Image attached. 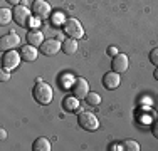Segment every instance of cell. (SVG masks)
Here are the masks:
<instances>
[{
  "label": "cell",
  "instance_id": "obj_14",
  "mask_svg": "<svg viewBox=\"0 0 158 151\" xmlns=\"http://www.w3.org/2000/svg\"><path fill=\"white\" fill-rule=\"evenodd\" d=\"M62 108L66 109V111L69 112H77L79 108H81V104H79V97L76 96H67L62 99Z\"/></svg>",
  "mask_w": 158,
  "mask_h": 151
},
{
  "label": "cell",
  "instance_id": "obj_5",
  "mask_svg": "<svg viewBox=\"0 0 158 151\" xmlns=\"http://www.w3.org/2000/svg\"><path fill=\"white\" fill-rule=\"evenodd\" d=\"M71 92L79 99H84L89 92V82L84 77H76L73 81V86H71Z\"/></svg>",
  "mask_w": 158,
  "mask_h": 151
},
{
  "label": "cell",
  "instance_id": "obj_3",
  "mask_svg": "<svg viewBox=\"0 0 158 151\" xmlns=\"http://www.w3.org/2000/svg\"><path fill=\"white\" fill-rule=\"evenodd\" d=\"M77 123L79 126L82 128L84 131H96L99 128V119L96 118V114H93L91 111H84V112H79L77 116Z\"/></svg>",
  "mask_w": 158,
  "mask_h": 151
},
{
  "label": "cell",
  "instance_id": "obj_15",
  "mask_svg": "<svg viewBox=\"0 0 158 151\" xmlns=\"http://www.w3.org/2000/svg\"><path fill=\"white\" fill-rule=\"evenodd\" d=\"M62 51H64V54H67V55H73V54H76L77 52V40L76 39H66L64 40V44H62Z\"/></svg>",
  "mask_w": 158,
  "mask_h": 151
},
{
  "label": "cell",
  "instance_id": "obj_2",
  "mask_svg": "<svg viewBox=\"0 0 158 151\" xmlns=\"http://www.w3.org/2000/svg\"><path fill=\"white\" fill-rule=\"evenodd\" d=\"M62 29H64V32H66V35L71 37V39L79 40V39L84 37V27H82V24L77 20V18H74V17L66 18L64 24H62Z\"/></svg>",
  "mask_w": 158,
  "mask_h": 151
},
{
  "label": "cell",
  "instance_id": "obj_25",
  "mask_svg": "<svg viewBox=\"0 0 158 151\" xmlns=\"http://www.w3.org/2000/svg\"><path fill=\"white\" fill-rule=\"evenodd\" d=\"M61 20H62V15H61V14H57V15L54 17V24H59Z\"/></svg>",
  "mask_w": 158,
  "mask_h": 151
},
{
  "label": "cell",
  "instance_id": "obj_23",
  "mask_svg": "<svg viewBox=\"0 0 158 151\" xmlns=\"http://www.w3.org/2000/svg\"><path fill=\"white\" fill-rule=\"evenodd\" d=\"M110 149H111V151H116V149H118V151H121V149H125V146H123V143H121V145L114 143V145H111V146H110Z\"/></svg>",
  "mask_w": 158,
  "mask_h": 151
},
{
  "label": "cell",
  "instance_id": "obj_12",
  "mask_svg": "<svg viewBox=\"0 0 158 151\" xmlns=\"http://www.w3.org/2000/svg\"><path fill=\"white\" fill-rule=\"evenodd\" d=\"M25 40H27V44L34 45V47H40L46 39H44V34L39 29H31L27 32V35H25Z\"/></svg>",
  "mask_w": 158,
  "mask_h": 151
},
{
  "label": "cell",
  "instance_id": "obj_24",
  "mask_svg": "<svg viewBox=\"0 0 158 151\" xmlns=\"http://www.w3.org/2000/svg\"><path fill=\"white\" fill-rule=\"evenodd\" d=\"M108 54L114 57V55L118 54V47H114V45H111V47H108Z\"/></svg>",
  "mask_w": 158,
  "mask_h": 151
},
{
  "label": "cell",
  "instance_id": "obj_6",
  "mask_svg": "<svg viewBox=\"0 0 158 151\" xmlns=\"http://www.w3.org/2000/svg\"><path fill=\"white\" fill-rule=\"evenodd\" d=\"M12 14H14V20H15L19 25L27 27V25L31 24V12H29L27 7H24V5H20V3H19V5L14 7Z\"/></svg>",
  "mask_w": 158,
  "mask_h": 151
},
{
  "label": "cell",
  "instance_id": "obj_4",
  "mask_svg": "<svg viewBox=\"0 0 158 151\" xmlns=\"http://www.w3.org/2000/svg\"><path fill=\"white\" fill-rule=\"evenodd\" d=\"M20 52H15V49H12V51H5V54L2 55V67L7 71H14L19 67V64H20Z\"/></svg>",
  "mask_w": 158,
  "mask_h": 151
},
{
  "label": "cell",
  "instance_id": "obj_17",
  "mask_svg": "<svg viewBox=\"0 0 158 151\" xmlns=\"http://www.w3.org/2000/svg\"><path fill=\"white\" fill-rule=\"evenodd\" d=\"M84 101L88 103V106H99L101 104V96L98 92H93V91H89L88 96L84 97Z\"/></svg>",
  "mask_w": 158,
  "mask_h": 151
},
{
  "label": "cell",
  "instance_id": "obj_11",
  "mask_svg": "<svg viewBox=\"0 0 158 151\" xmlns=\"http://www.w3.org/2000/svg\"><path fill=\"white\" fill-rule=\"evenodd\" d=\"M119 84H121V77H119V72H114V71H110V72H106L104 74V77H103V86L106 89H116V88H119Z\"/></svg>",
  "mask_w": 158,
  "mask_h": 151
},
{
  "label": "cell",
  "instance_id": "obj_10",
  "mask_svg": "<svg viewBox=\"0 0 158 151\" xmlns=\"http://www.w3.org/2000/svg\"><path fill=\"white\" fill-rule=\"evenodd\" d=\"M61 49H62V44L57 39H49V40H44L42 45L39 47V51L44 55H56Z\"/></svg>",
  "mask_w": 158,
  "mask_h": 151
},
{
  "label": "cell",
  "instance_id": "obj_20",
  "mask_svg": "<svg viewBox=\"0 0 158 151\" xmlns=\"http://www.w3.org/2000/svg\"><path fill=\"white\" fill-rule=\"evenodd\" d=\"M150 62L155 67H158V47H155L152 52H150Z\"/></svg>",
  "mask_w": 158,
  "mask_h": 151
},
{
  "label": "cell",
  "instance_id": "obj_27",
  "mask_svg": "<svg viewBox=\"0 0 158 151\" xmlns=\"http://www.w3.org/2000/svg\"><path fill=\"white\" fill-rule=\"evenodd\" d=\"M0 138H2V139H5V138H7V131H5V129L0 131Z\"/></svg>",
  "mask_w": 158,
  "mask_h": 151
},
{
  "label": "cell",
  "instance_id": "obj_8",
  "mask_svg": "<svg viewBox=\"0 0 158 151\" xmlns=\"http://www.w3.org/2000/svg\"><path fill=\"white\" fill-rule=\"evenodd\" d=\"M32 12L37 18H47L51 17V3L47 0H34L32 3Z\"/></svg>",
  "mask_w": 158,
  "mask_h": 151
},
{
  "label": "cell",
  "instance_id": "obj_7",
  "mask_svg": "<svg viewBox=\"0 0 158 151\" xmlns=\"http://www.w3.org/2000/svg\"><path fill=\"white\" fill-rule=\"evenodd\" d=\"M19 44H20V37H19V34L14 32V30H10L9 34H5V35L0 39V49H2L3 52L15 49Z\"/></svg>",
  "mask_w": 158,
  "mask_h": 151
},
{
  "label": "cell",
  "instance_id": "obj_13",
  "mask_svg": "<svg viewBox=\"0 0 158 151\" xmlns=\"http://www.w3.org/2000/svg\"><path fill=\"white\" fill-rule=\"evenodd\" d=\"M20 55H22V59H24L25 62H34V60L37 59V47H34V45H31V44L22 45Z\"/></svg>",
  "mask_w": 158,
  "mask_h": 151
},
{
  "label": "cell",
  "instance_id": "obj_22",
  "mask_svg": "<svg viewBox=\"0 0 158 151\" xmlns=\"http://www.w3.org/2000/svg\"><path fill=\"white\" fill-rule=\"evenodd\" d=\"M152 134L158 139V121H155V123H153V126H152Z\"/></svg>",
  "mask_w": 158,
  "mask_h": 151
},
{
  "label": "cell",
  "instance_id": "obj_21",
  "mask_svg": "<svg viewBox=\"0 0 158 151\" xmlns=\"http://www.w3.org/2000/svg\"><path fill=\"white\" fill-rule=\"evenodd\" d=\"M9 79H10V71H7L2 67V71H0V81L5 82V81H9Z\"/></svg>",
  "mask_w": 158,
  "mask_h": 151
},
{
  "label": "cell",
  "instance_id": "obj_18",
  "mask_svg": "<svg viewBox=\"0 0 158 151\" xmlns=\"http://www.w3.org/2000/svg\"><path fill=\"white\" fill-rule=\"evenodd\" d=\"M14 18V14L10 12V9H0V24L7 25Z\"/></svg>",
  "mask_w": 158,
  "mask_h": 151
},
{
  "label": "cell",
  "instance_id": "obj_19",
  "mask_svg": "<svg viewBox=\"0 0 158 151\" xmlns=\"http://www.w3.org/2000/svg\"><path fill=\"white\" fill-rule=\"evenodd\" d=\"M123 146H125L126 151H140L141 149L140 143L133 141V139H126V141H123Z\"/></svg>",
  "mask_w": 158,
  "mask_h": 151
},
{
  "label": "cell",
  "instance_id": "obj_1",
  "mask_svg": "<svg viewBox=\"0 0 158 151\" xmlns=\"http://www.w3.org/2000/svg\"><path fill=\"white\" fill-rule=\"evenodd\" d=\"M32 96L39 104L47 106V104L52 103L54 91H52V88L47 84V82H42V79H37L35 86H34V89H32Z\"/></svg>",
  "mask_w": 158,
  "mask_h": 151
},
{
  "label": "cell",
  "instance_id": "obj_28",
  "mask_svg": "<svg viewBox=\"0 0 158 151\" xmlns=\"http://www.w3.org/2000/svg\"><path fill=\"white\" fill-rule=\"evenodd\" d=\"M153 77H155L156 81H158V67H156V69H155V72H153Z\"/></svg>",
  "mask_w": 158,
  "mask_h": 151
},
{
  "label": "cell",
  "instance_id": "obj_16",
  "mask_svg": "<svg viewBox=\"0 0 158 151\" xmlns=\"http://www.w3.org/2000/svg\"><path fill=\"white\" fill-rule=\"evenodd\" d=\"M34 151H51V141L47 138H37L32 145Z\"/></svg>",
  "mask_w": 158,
  "mask_h": 151
},
{
  "label": "cell",
  "instance_id": "obj_9",
  "mask_svg": "<svg viewBox=\"0 0 158 151\" xmlns=\"http://www.w3.org/2000/svg\"><path fill=\"white\" fill-rule=\"evenodd\" d=\"M128 67H130V57H128L126 54H121V52H118V54L113 57L111 60V69L114 71V72H126Z\"/></svg>",
  "mask_w": 158,
  "mask_h": 151
},
{
  "label": "cell",
  "instance_id": "obj_26",
  "mask_svg": "<svg viewBox=\"0 0 158 151\" xmlns=\"http://www.w3.org/2000/svg\"><path fill=\"white\" fill-rule=\"evenodd\" d=\"M5 2H9L10 5H14V7H15V5H19V2H20V0H5Z\"/></svg>",
  "mask_w": 158,
  "mask_h": 151
}]
</instances>
